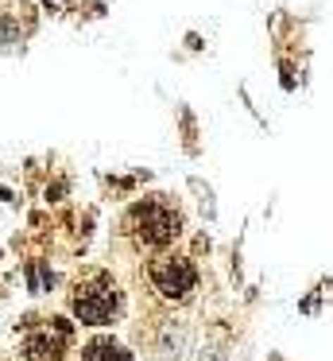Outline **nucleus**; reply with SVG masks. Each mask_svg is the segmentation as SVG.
<instances>
[{
    "label": "nucleus",
    "instance_id": "20e7f679",
    "mask_svg": "<svg viewBox=\"0 0 333 361\" xmlns=\"http://www.w3.org/2000/svg\"><path fill=\"white\" fill-rule=\"evenodd\" d=\"M147 276H151L155 291L163 299H170V303H186L194 295V288H198V268L186 257H155Z\"/></svg>",
    "mask_w": 333,
    "mask_h": 361
},
{
    "label": "nucleus",
    "instance_id": "39448f33",
    "mask_svg": "<svg viewBox=\"0 0 333 361\" xmlns=\"http://www.w3.org/2000/svg\"><path fill=\"white\" fill-rule=\"evenodd\" d=\"M77 361H132V353L120 342H113V338H93V342L82 345Z\"/></svg>",
    "mask_w": 333,
    "mask_h": 361
},
{
    "label": "nucleus",
    "instance_id": "f257e3e1",
    "mask_svg": "<svg viewBox=\"0 0 333 361\" xmlns=\"http://www.w3.org/2000/svg\"><path fill=\"white\" fill-rule=\"evenodd\" d=\"M70 307H74L77 322L85 326H105L120 314V288L108 272H85L70 291Z\"/></svg>",
    "mask_w": 333,
    "mask_h": 361
},
{
    "label": "nucleus",
    "instance_id": "7ed1b4c3",
    "mask_svg": "<svg viewBox=\"0 0 333 361\" xmlns=\"http://www.w3.org/2000/svg\"><path fill=\"white\" fill-rule=\"evenodd\" d=\"M20 350L27 361H62L70 350V322L66 319L27 322L20 334Z\"/></svg>",
    "mask_w": 333,
    "mask_h": 361
},
{
    "label": "nucleus",
    "instance_id": "f03ea898",
    "mask_svg": "<svg viewBox=\"0 0 333 361\" xmlns=\"http://www.w3.org/2000/svg\"><path fill=\"white\" fill-rule=\"evenodd\" d=\"M124 229H128L139 245L159 249V245H170L178 233H182V218H178V210L167 206L163 198H144V202H136L128 210Z\"/></svg>",
    "mask_w": 333,
    "mask_h": 361
}]
</instances>
